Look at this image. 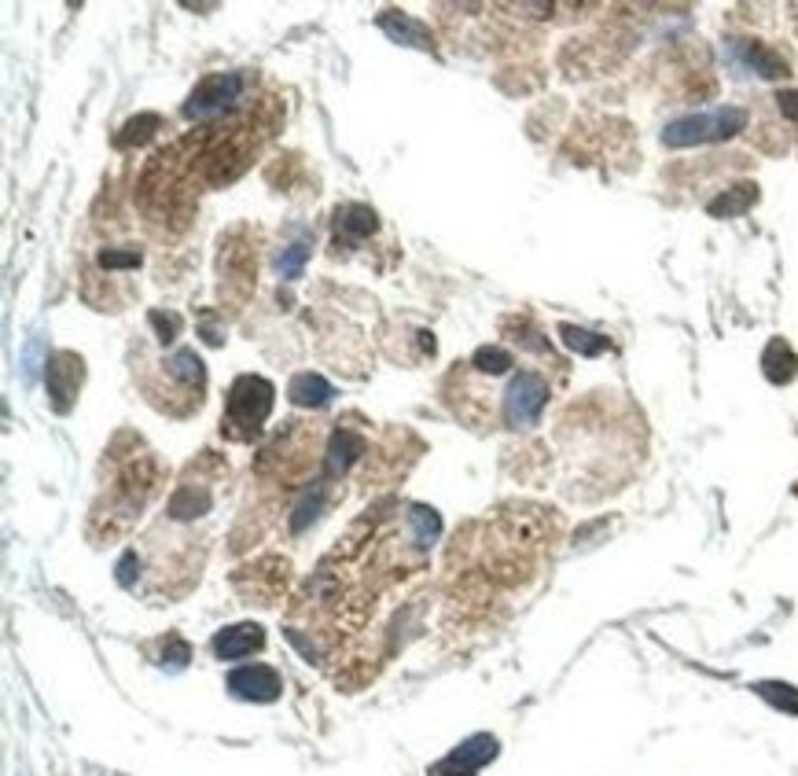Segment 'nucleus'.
<instances>
[{"instance_id":"nucleus-1","label":"nucleus","mask_w":798,"mask_h":776,"mask_svg":"<svg viewBox=\"0 0 798 776\" xmlns=\"http://www.w3.org/2000/svg\"><path fill=\"white\" fill-rule=\"evenodd\" d=\"M743 126H747L743 107H714V111H703V115H684L677 122H670L662 129V144L666 148H692V144L736 137Z\"/></svg>"},{"instance_id":"nucleus-2","label":"nucleus","mask_w":798,"mask_h":776,"mask_svg":"<svg viewBox=\"0 0 798 776\" xmlns=\"http://www.w3.org/2000/svg\"><path fill=\"white\" fill-rule=\"evenodd\" d=\"M251 92V78L240 74V70H221V74H206L199 85L192 89L188 103H184V115L195 118V122H210V118H221L228 111H236Z\"/></svg>"},{"instance_id":"nucleus-3","label":"nucleus","mask_w":798,"mask_h":776,"mask_svg":"<svg viewBox=\"0 0 798 776\" xmlns=\"http://www.w3.org/2000/svg\"><path fill=\"white\" fill-rule=\"evenodd\" d=\"M273 409V383L262 376H240L228 390L225 434L228 438H251Z\"/></svg>"},{"instance_id":"nucleus-4","label":"nucleus","mask_w":798,"mask_h":776,"mask_svg":"<svg viewBox=\"0 0 798 776\" xmlns=\"http://www.w3.org/2000/svg\"><path fill=\"white\" fill-rule=\"evenodd\" d=\"M545 405H548L545 376H537V372H519L512 390H508V401H504L508 423H512V427H534V423L541 420Z\"/></svg>"},{"instance_id":"nucleus-5","label":"nucleus","mask_w":798,"mask_h":776,"mask_svg":"<svg viewBox=\"0 0 798 776\" xmlns=\"http://www.w3.org/2000/svg\"><path fill=\"white\" fill-rule=\"evenodd\" d=\"M497 754V740L493 736H471L464 747H456L445 762L434 765V776H475L482 765Z\"/></svg>"},{"instance_id":"nucleus-6","label":"nucleus","mask_w":798,"mask_h":776,"mask_svg":"<svg viewBox=\"0 0 798 776\" xmlns=\"http://www.w3.org/2000/svg\"><path fill=\"white\" fill-rule=\"evenodd\" d=\"M228 688L236 692L240 699H258V703H269V699L280 696V674L276 670H269V666H243V670H236V674L228 677Z\"/></svg>"},{"instance_id":"nucleus-7","label":"nucleus","mask_w":798,"mask_h":776,"mask_svg":"<svg viewBox=\"0 0 798 776\" xmlns=\"http://www.w3.org/2000/svg\"><path fill=\"white\" fill-rule=\"evenodd\" d=\"M262 644H265L262 626H232L214 637L217 659H243V655H251L254 648H262Z\"/></svg>"},{"instance_id":"nucleus-8","label":"nucleus","mask_w":798,"mask_h":776,"mask_svg":"<svg viewBox=\"0 0 798 776\" xmlns=\"http://www.w3.org/2000/svg\"><path fill=\"white\" fill-rule=\"evenodd\" d=\"M78 379H81V361L74 354H56V361L48 365V390L56 394V405L59 409H67L70 405V394L78 390Z\"/></svg>"},{"instance_id":"nucleus-9","label":"nucleus","mask_w":798,"mask_h":776,"mask_svg":"<svg viewBox=\"0 0 798 776\" xmlns=\"http://www.w3.org/2000/svg\"><path fill=\"white\" fill-rule=\"evenodd\" d=\"M335 232H339V240H365V236L376 232V210L361 203L339 206V214H335Z\"/></svg>"},{"instance_id":"nucleus-10","label":"nucleus","mask_w":798,"mask_h":776,"mask_svg":"<svg viewBox=\"0 0 798 776\" xmlns=\"http://www.w3.org/2000/svg\"><path fill=\"white\" fill-rule=\"evenodd\" d=\"M379 26L387 30L394 41H405V45H416V48H431V37H427V30H423L420 23H412L409 15H398L390 12L379 19Z\"/></svg>"},{"instance_id":"nucleus-11","label":"nucleus","mask_w":798,"mask_h":776,"mask_svg":"<svg viewBox=\"0 0 798 776\" xmlns=\"http://www.w3.org/2000/svg\"><path fill=\"white\" fill-rule=\"evenodd\" d=\"M732 56H740L747 67H754L762 78H780L784 74V67H780V59L769 56V52H762L758 45H751V41H736V45H729Z\"/></svg>"},{"instance_id":"nucleus-12","label":"nucleus","mask_w":798,"mask_h":776,"mask_svg":"<svg viewBox=\"0 0 798 776\" xmlns=\"http://www.w3.org/2000/svg\"><path fill=\"white\" fill-rule=\"evenodd\" d=\"M291 398H295L298 405H324V401L331 398V387L320 376L306 372V376H298L295 383H291Z\"/></svg>"},{"instance_id":"nucleus-13","label":"nucleus","mask_w":798,"mask_h":776,"mask_svg":"<svg viewBox=\"0 0 798 776\" xmlns=\"http://www.w3.org/2000/svg\"><path fill=\"white\" fill-rule=\"evenodd\" d=\"M758 199V192H754V184H740L736 192H725L721 199H714L710 203V214L714 217H732V214H743L747 206Z\"/></svg>"},{"instance_id":"nucleus-14","label":"nucleus","mask_w":798,"mask_h":776,"mask_svg":"<svg viewBox=\"0 0 798 776\" xmlns=\"http://www.w3.org/2000/svg\"><path fill=\"white\" fill-rule=\"evenodd\" d=\"M306 258H309V236H302V240L287 243L284 251H280L276 269H280V276H287V280H298L302 269H306Z\"/></svg>"},{"instance_id":"nucleus-15","label":"nucleus","mask_w":798,"mask_h":776,"mask_svg":"<svg viewBox=\"0 0 798 776\" xmlns=\"http://www.w3.org/2000/svg\"><path fill=\"white\" fill-rule=\"evenodd\" d=\"M758 692H762L765 699H773L780 710H791V714H798V692L787 685H773V681H765V685H758Z\"/></svg>"},{"instance_id":"nucleus-16","label":"nucleus","mask_w":798,"mask_h":776,"mask_svg":"<svg viewBox=\"0 0 798 776\" xmlns=\"http://www.w3.org/2000/svg\"><path fill=\"white\" fill-rule=\"evenodd\" d=\"M563 339H567L578 354H600L607 346V339H593V331H582V328H563Z\"/></svg>"},{"instance_id":"nucleus-17","label":"nucleus","mask_w":798,"mask_h":776,"mask_svg":"<svg viewBox=\"0 0 798 776\" xmlns=\"http://www.w3.org/2000/svg\"><path fill=\"white\" fill-rule=\"evenodd\" d=\"M148 126H159V118H155V115H140V118H133V122H129V126H126V133L118 137V144L126 148L129 140H144V137H148V133H151Z\"/></svg>"},{"instance_id":"nucleus-18","label":"nucleus","mask_w":798,"mask_h":776,"mask_svg":"<svg viewBox=\"0 0 798 776\" xmlns=\"http://www.w3.org/2000/svg\"><path fill=\"white\" fill-rule=\"evenodd\" d=\"M100 265L103 269H133V265H140V254L137 251H103Z\"/></svg>"}]
</instances>
